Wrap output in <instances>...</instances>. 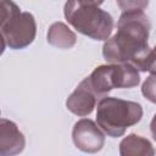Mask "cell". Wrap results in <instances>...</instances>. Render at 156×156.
Wrapping results in <instances>:
<instances>
[{
	"label": "cell",
	"instance_id": "obj_1",
	"mask_svg": "<svg viewBox=\"0 0 156 156\" xmlns=\"http://www.w3.org/2000/svg\"><path fill=\"white\" fill-rule=\"evenodd\" d=\"M149 22L141 10L121 16L117 34L105 44L104 57L110 62H129L141 71L154 69V50L147 46Z\"/></svg>",
	"mask_w": 156,
	"mask_h": 156
},
{
	"label": "cell",
	"instance_id": "obj_2",
	"mask_svg": "<svg viewBox=\"0 0 156 156\" xmlns=\"http://www.w3.org/2000/svg\"><path fill=\"white\" fill-rule=\"evenodd\" d=\"M65 16L78 32L96 40L106 39L113 27L112 17L107 12L79 0L67 1Z\"/></svg>",
	"mask_w": 156,
	"mask_h": 156
},
{
	"label": "cell",
	"instance_id": "obj_3",
	"mask_svg": "<svg viewBox=\"0 0 156 156\" xmlns=\"http://www.w3.org/2000/svg\"><path fill=\"white\" fill-rule=\"evenodd\" d=\"M141 117V107L136 102L115 98H104L98 105V124L111 136H119L126 128L136 123Z\"/></svg>",
	"mask_w": 156,
	"mask_h": 156
},
{
	"label": "cell",
	"instance_id": "obj_4",
	"mask_svg": "<svg viewBox=\"0 0 156 156\" xmlns=\"http://www.w3.org/2000/svg\"><path fill=\"white\" fill-rule=\"evenodd\" d=\"M91 94L102 95L113 87L124 88L133 87L139 83V76L133 66H101L93 74L83 80Z\"/></svg>",
	"mask_w": 156,
	"mask_h": 156
},
{
	"label": "cell",
	"instance_id": "obj_5",
	"mask_svg": "<svg viewBox=\"0 0 156 156\" xmlns=\"http://www.w3.org/2000/svg\"><path fill=\"white\" fill-rule=\"evenodd\" d=\"M7 44L12 49H21L32 43L35 34V23L30 13L18 12L2 28Z\"/></svg>",
	"mask_w": 156,
	"mask_h": 156
},
{
	"label": "cell",
	"instance_id": "obj_6",
	"mask_svg": "<svg viewBox=\"0 0 156 156\" xmlns=\"http://www.w3.org/2000/svg\"><path fill=\"white\" fill-rule=\"evenodd\" d=\"M20 12V9L11 0H0V27L4 28L12 17Z\"/></svg>",
	"mask_w": 156,
	"mask_h": 156
},
{
	"label": "cell",
	"instance_id": "obj_7",
	"mask_svg": "<svg viewBox=\"0 0 156 156\" xmlns=\"http://www.w3.org/2000/svg\"><path fill=\"white\" fill-rule=\"evenodd\" d=\"M82 2H87V4H91V5H99L101 4L104 0H79Z\"/></svg>",
	"mask_w": 156,
	"mask_h": 156
},
{
	"label": "cell",
	"instance_id": "obj_8",
	"mask_svg": "<svg viewBox=\"0 0 156 156\" xmlns=\"http://www.w3.org/2000/svg\"><path fill=\"white\" fill-rule=\"evenodd\" d=\"M4 49H5V41H4V37H2V34L0 33V54L4 51Z\"/></svg>",
	"mask_w": 156,
	"mask_h": 156
}]
</instances>
